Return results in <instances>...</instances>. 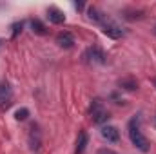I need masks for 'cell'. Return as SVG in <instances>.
I'll list each match as a JSON object with an SVG mask.
<instances>
[{
	"instance_id": "obj_3",
	"label": "cell",
	"mask_w": 156,
	"mask_h": 154,
	"mask_svg": "<svg viewBox=\"0 0 156 154\" xmlns=\"http://www.w3.org/2000/svg\"><path fill=\"white\" fill-rule=\"evenodd\" d=\"M83 60L89 62V64H104V62H105V54H104V51H102L100 47L93 45V47H89V49L83 53Z\"/></svg>"
},
{
	"instance_id": "obj_17",
	"label": "cell",
	"mask_w": 156,
	"mask_h": 154,
	"mask_svg": "<svg viewBox=\"0 0 156 154\" xmlns=\"http://www.w3.org/2000/svg\"><path fill=\"white\" fill-rule=\"evenodd\" d=\"M75 5H76V9H82V7H83V4H82V2H76Z\"/></svg>"
},
{
	"instance_id": "obj_13",
	"label": "cell",
	"mask_w": 156,
	"mask_h": 154,
	"mask_svg": "<svg viewBox=\"0 0 156 154\" xmlns=\"http://www.w3.org/2000/svg\"><path fill=\"white\" fill-rule=\"evenodd\" d=\"M31 27H33V33H37V35H45V26H44L40 20H33V22H31Z\"/></svg>"
},
{
	"instance_id": "obj_15",
	"label": "cell",
	"mask_w": 156,
	"mask_h": 154,
	"mask_svg": "<svg viewBox=\"0 0 156 154\" xmlns=\"http://www.w3.org/2000/svg\"><path fill=\"white\" fill-rule=\"evenodd\" d=\"M13 29H15V31H13V37H16V35H18V31H22V22H20V24H15V26H13Z\"/></svg>"
},
{
	"instance_id": "obj_14",
	"label": "cell",
	"mask_w": 156,
	"mask_h": 154,
	"mask_svg": "<svg viewBox=\"0 0 156 154\" xmlns=\"http://www.w3.org/2000/svg\"><path fill=\"white\" fill-rule=\"evenodd\" d=\"M29 116V109H26V107H22V109H18L16 113H15V118L18 120V121H22V120H26Z\"/></svg>"
},
{
	"instance_id": "obj_19",
	"label": "cell",
	"mask_w": 156,
	"mask_h": 154,
	"mask_svg": "<svg viewBox=\"0 0 156 154\" xmlns=\"http://www.w3.org/2000/svg\"><path fill=\"white\" fill-rule=\"evenodd\" d=\"M154 33H156V26H154Z\"/></svg>"
},
{
	"instance_id": "obj_16",
	"label": "cell",
	"mask_w": 156,
	"mask_h": 154,
	"mask_svg": "<svg viewBox=\"0 0 156 154\" xmlns=\"http://www.w3.org/2000/svg\"><path fill=\"white\" fill-rule=\"evenodd\" d=\"M98 154H116V152H115V151H111V149H100Z\"/></svg>"
},
{
	"instance_id": "obj_6",
	"label": "cell",
	"mask_w": 156,
	"mask_h": 154,
	"mask_svg": "<svg viewBox=\"0 0 156 154\" xmlns=\"http://www.w3.org/2000/svg\"><path fill=\"white\" fill-rule=\"evenodd\" d=\"M102 136H104L107 142L115 143V142L120 140V131H118L116 127H113V125H105V127H102Z\"/></svg>"
},
{
	"instance_id": "obj_5",
	"label": "cell",
	"mask_w": 156,
	"mask_h": 154,
	"mask_svg": "<svg viewBox=\"0 0 156 154\" xmlns=\"http://www.w3.org/2000/svg\"><path fill=\"white\" fill-rule=\"evenodd\" d=\"M56 44L60 47H64V49H69V47L75 45V38H73V35L69 31H62V33L56 35Z\"/></svg>"
},
{
	"instance_id": "obj_18",
	"label": "cell",
	"mask_w": 156,
	"mask_h": 154,
	"mask_svg": "<svg viewBox=\"0 0 156 154\" xmlns=\"http://www.w3.org/2000/svg\"><path fill=\"white\" fill-rule=\"evenodd\" d=\"M0 47H2V40H0Z\"/></svg>"
},
{
	"instance_id": "obj_9",
	"label": "cell",
	"mask_w": 156,
	"mask_h": 154,
	"mask_svg": "<svg viewBox=\"0 0 156 154\" xmlns=\"http://www.w3.org/2000/svg\"><path fill=\"white\" fill-rule=\"evenodd\" d=\"M89 15V20L91 22H94V24H105V15L98 9V7H89V11H87Z\"/></svg>"
},
{
	"instance_id": "obj_4",
	"label": "cell",
	"mask_w": 156,
	"mask_h": 154,
	"mask_svg": "<svg viewBox=\"0 0 156 154\" xmlns=\"http://www.w3.org/2000/svg\"><path fill=\"white\" fill-rule=\"evenodd\" d=\"M104 35L105 37H109V38H122L123 37V29L120 27V26H116V24H113V22H107V24H104Z\"/></svg>"
},
{
	"instance_id": "obj_8",
	"label": "cell",
	"mask_w": 156,
	"mask_h": 154,
	"mask_svg": "<svg viewBox=\"0 0 156 154\" xmlns=\"http://www.w3.org/2000/svg\"><path fill=\"white\" fill-rule=\"evenodd\" d=\"M40 145H42V136H40L38 125H33L31 132H29V147L31 149H40Z\"/></svg>"
},
{
	"instance_id": "obj_12",
	"label": "cell",
	"mask_w": 156,
	"mask_h": 154,
	"mask_svg": "<svg viewBox=\"0 0 156 154\" xmlns=\"http://www.w3.org/2000/svg\"><path fill=\"white\" fill-rule=\"evenodd\" d=\"M120 87L125 89V91H134V89L138 87V83H136V80L127 78V80H122V82H120Z\"/></svg>"
},
{
	"instance_id": "obj_1",
	"label": "cell",
	"mask_w": 156,
	"mask_h": 154,
	"mask_svg": "<svg viewBox=\"0 0 156 154\" xmlns=\"http://www.w3.org/2000/svg\"><path fill=\"white\" fill-rule=\"evenodd\" d=\"M129 138H131L133 145H134L136 149H140L142 152H147V151H149V142H147V138H145V136L142 134V131H140L138 118H133V120L129 121Z\"/></svg>"
},
{
	"instance_id": "obj_20",
	"label": "cell",
	"mask_w": 156,
	"mask_h": 154,
	"mask_svg": "<svg viewBox=\"0 0 156 154\" xmlns=\"http://www.w3.org/2000/svg\"><path fill=\"white\" fill-rule=\"evenodd\" d=\"M154 83H156V82H154Z\"/></svg>"
},
{
	"instance_id": "obj_10",
	"label": "cell",
	"mask_w": 156,
	"mask_h": 154,
	"mask_svg": "<svg viewBox=\"0 0 156 154\" xmlns=\"http://www.w3.org/2000/svg\"><path fill=\"white\" fill-rule=\"evenodd\" d=\"M87 142H89V138H87V132H80L78 134V140H76V149H75V154H83L85 151V147H87Z\"/></svg>"
},
{
	"instance_id": "obj_2",
	"label": "cell",
	"mask_w": 156,
	"mask_h": 154,
	"mask_svg": "<svg viewBox=\"0 0 156 154\" xmlns=\"http://www.w3.org/2000/svg\"><path fill=\"white\" fill-rule=\"evenodd\" d=\"M89 113H91V118H93V123H96V125H102V123H105V121L109 120V113L104 109V103H102V100H98V98L91 103Z\"/></svg>"
},
{
	"instance_id": "obj_7",
	"label": "cell",
	"mask_w": 156,
	"mask_h": 154,
	"mask_svg": "<svg viewBox=\"0 0 156 154\" xmlns=\"http://www.w3.org/2000/svg\"><path fill=\"white\" fill-rule=\"evenodd\" d=\"M47 18H49L53 24H56V26H60V24L66 22V15H64L58 7H49V9H47Z\"/></svg>"
},
{
	"instance_id": "obj_11",
	"label": "cell",
	"mask_w": 156,
	"mask_h": 154,
	"mask_svg": "<svg viewBox=\"0 0 156 154\" xmlns=\"http://www.w3.org/2000/svg\"><path fill=\"white\" fill-rule=\"evenodd\" d=\"M9 100H11V87L7 85V83H2L0 85V103H9Z\"/></svg>"
}]
</instances>
